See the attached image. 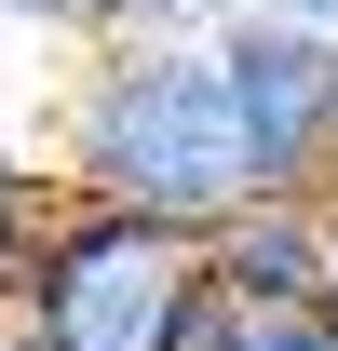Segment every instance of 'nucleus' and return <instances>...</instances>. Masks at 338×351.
<instances>
[{
	"mask_svg": "<svg viewBox=\"0 0 338 351\" xmlns=\"http://www.w3.org/2000/svg\"><path fill=\"white\" fill-rule=\"evenodd\" d=\"M54 189L176 230H230L244 203H284L216 41H95L54 95Z\"/></svg>",
	"mask_w": 338,
	"mask_h": 351,
	"instance_id": "nucleus-1",
	"label": "nucleus"
},
{
	"mask_svg": "<svg viewBox=\"0 0 338 351\" xmlns=\"http://www.w3.org/2000/svg\"><path fill=\"white\" fill-rule=\"evenodd\" d=\"M0 27H41V41H109V0H0Z\"/></svg>",
	"mask_w": 338,
	"mask_h": 351,
	"instance_id": "nucleus-8",
	"label": "nucleus"
},
{
	"mask_svg": "<svg viewBox=\"0 0 338 351\" xmlns=\"http://www.w3.org/2000/svg\"><path fill=\"white\" fill-rule=\"evenodd\" d=\"M230 82H244V122H257V162L284 203H338V27H297L257 0L244 27H216Z\"/></svg>",
	"mask_w": 338,
	"mask_h": 351,
	"instance_id": "nucleus-3",
	"label": "nucleus"
},
{
	"mask_svg": "<svg viewBox=\"0 0 338 351\" xmlns=\"http://www.w3.org/2000/svg\"><path fill=\"white\" fill-rule=\"evenodd\" d=\"M216 311V230L122 217V203H54L41 257L14 284V324L41 351H190Z\"/></svg>",
	"mask_w": 338,
	"mask_h": 351,
	"instance_id": "nucleus-2",
	"label": "nucleus"
},
{
	"mask_svg": "<svg viewBox=\"0 0 338 351\" xmlns=\"http://www.w3.org/2000/svg\"><path fill=\"white\" fill-rule=\"evenodd\" d=\"M54 203H68V189H54V176H27V149L0 135V298L27 284V257H41V230H54Z\"/></svg>",
	"mask_w": 338,
	"mask_h": 351,
	"instance_id": "nucleus-6",
	"label": "nucleus"
},
{
	"mask_svg": "<svg viewBox=\"0 0 338 351\" xmlns=\"http://www.w3.org/2000/svg\"><path fill=\"white\" fill-rule=\"evenodd\" d=\"M190 351H338V298H230L216 284Z\"/></svg>",
	"mask_w": 338,
	"mask_h": 351,
	"instance_id": "nucleus-5",
	"label": "nucleus"
},
{
	"mask_svg": "<svg viewBox=\"0 0 338 351\" xmlns=\"http://www.w3.org/2000/svg\"><path fill=\"white\" fill-rule=\"evenodd\" d=\"M230 298H338V203H244L216 230Z\"/></svg>",
	"mask_w": 338,
	"mask_h": 351,
	"instance_id": "nucleus-4",
	"label": "nucleus"
},
{
	"mask_svg": "<svg viewBox=\"0 0 338 351\" xmlns=\"http://www.w3.org/2000/svg\"><path fill=\"white\" fill-rule=\"evenodd\" d=\"M257 0H109V41H216L244 27Z\"/></svg>",
	"mask_w": 338,
	"mask_h": 351,
	"instance_id": "nucleus-7",
	"label": "nucleus"
}]
</instances>
